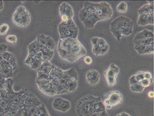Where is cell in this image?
I'll return each instance as SVG.
<instances>
[{"mask_svg": "<svg viewBox=\"0 0 154 116\" xmlns=\"http://www.w3.org/2000/svg\"><path fill=\"white\" fill-rule=\"evenodd\" d=\"M35 83L39 91L53 97L75 91L78 84V75L73 68L63 70L50 62L37 70Z\"/></svg>", "mask_w": 154, "mask_h": 116, "instance_id": "1", "label": "cell"}, {"mask_svg": "<svg viewBox=\"0 0 154 116\" xmlns=\"http://www.w3.org/2000/svg\"><path fill=\"white\" fill-rule=\"evenodd\" d=\"M13 84L10 78L0 88V116H32L43 103L26 88L14 91Z\"/></svg>", "mask_w": 154, "mask_h": 116, "instance_id": "2", "label": "cell"}, {"mask_svg": "<svg viewBox=\"0 0 154 116\" xmlns=\"http://www.w3.org/2000/svg\"><path fill=\"white\" fill-rule=\"evenodd\" d=\"M54 39L44 34L38 35L28 47V54L24 63L32 69L37 70L53 58L55 48Z\"/></svg>", "mask_w": 154, "mask_h": 116, "instance_id": "3", "label": "cell"}, {"mask_svg": "<svg viewBox=\"0 0 154 116\" xmlns=\"http://www.w3.org/2000/svg\"><path fill=\"white\" fill-rule=\"evenodd\" d=\"M113 14L112 7L106 2L94 3L87 1L79 12V17L86 29H91L98 21L110 18Z\"/></svg>", "mask_w": 154, "mask_h": 116, "instance_id": "4", "label": "cell"}, {"mask_svg": "<svg viewBox=\"0 0 154 116\" xmlns=\"http://www.w3.org/2000/svg\"><path fill=\"white\" fill-rule=\"evenodd\" d=\"M61 59L70 63H74L86 53V50L77 38L60 39L57 47Z\"/></svg>", "mask_w": 154, "mask_h": 116, "instance_id": "5", "label": "cell"}, {"mask_svg": "<svg viewBox=\"0 0 154 116\" xmlns=\"http://www.w3.org/2000/svg\"><path fill=\"white\" fill-rule=\"evenodd\" d=\"M75 108L77 116H108L100 98L92 95L80 98L76 102Z\"/></svg>", "mask_w": 154, "mask_h": 116, "instance_id": "6", "label": "cell"}, {"mask_svg": "<svg viewBox=\"0 0 154 116\" xmlns=\"http://www.w3.org/2000/svg\"><path fill=\"white\" fill-rule=\"evenodd\" d=\"M7 48L5 44H0V88L7 79L12 78L18 70L17 58Z\"/></svg>", "mask_w": 154, "mask_h": 116, "instance_id": "7", "label": "cell"}, {"mask_svg": "<svg viewBox=\"0 0 154 116\" xmlns=\"http://www.w3.org/2000/svg\"><path fill=\"white\" fill-rule=\"evenodd\" d=\"M134 23L129 18L120 16L110 23V30L117 41H120L122 35L128 36L133 32Z\"/></svg>", "mask_w": 154, "mask_h": 116, "instance_id": "8", "label": "cell"}, {"mask_svg": "<svg viewBox=\"0 0 154 116\" xmlns=\"http://www.w3.org/2000/svg\"><path fill=\"white\" fill-rule=\"evenodd\" d=\"M12 20L17 26L22 28L26 27L30 23L31 15L25 7L20 5L16 8L14 13Z\"/></svg>", "mask_w": 154, "mask_h": 116, "instance_id": "9", "label": "cell"}, {"mask_svg": "<svg viewBox=\"0 0 154 116\" xmlns=\"http://www.w3.org/2000/svg\"><path fill=\"white\" fill-rule=\"evenodd\" d=\"M58 30L60 39L67 38H77L78 28L73 19L66 23L60 22L58 25Z\"/></svg>", "mask_w": 154, "mask_h": 116, "instance_id": "10", "label": "cell"}, {"mask_svg": "<svg viewBox=\"0 0 154 116\" xmlns=\"http://www.w3.org/2000/svg\"><path fill=\"white\" fill-rule=\"evenodd\" d=\"M91 41L92 46V51L95 56L104 55L108 51L109 46L104 39L94 37L91 39Z\"/></svg>", "mask_w": 154, "mask_h": 116, "instance_id": "11", "label": "cell"}, {"mask_svg": "<svg viewBox=\"0 0 154 116\" xmlns=\"http://www.w3.org/2000/svg\"><path fill=\"white\" fill-rule=\"evenodd\" d=\"M122 102V95L118 90L109 92L107 97L103 101L106 109H110L112 107L116 106Z\"/></svg>", "mask_w": 154, "mask_h": 116, "instance_id": "12", "label": "cell"}, {"mask_svg": "<svg viewBox=\"0 0 154 116\" xmlns=\"http://www.w3.org/2000/svg\"><path fill=\"white\" fill-rule=\"evenodd\" d=\"M119 72V68L114 63L110 64L108 68L104 72V76L109 87H112L116 85Z\"/></svg>", "mask_w": 154, "mask_h": 116, "instance_id": "13", "label": "cell"}, {"mask_svg": "<svg viewBox=\"0 0 154 116\" xmlns=\"http://www.w3.org/2000/svg\"><path fill=\"white\" fill-rule=\"evenodd\" d=\"M59 13L61 22L65 23L73 19L74 11L71 6L65 2L62 3L59 7Z\"/></svg>", "mask_w": 154, "mask_h": 116, "instance_id": "14", "label": "cell"}, {"mask_svg": "<svg viewBox=\"0 0 154 116\" xmlns=\"http://www.w3.org/2000/svg\"><path fill=\"white\" fill-rule=\"evenodd\" d=\"M54 109L61 112H66L70 109L71 105L68 100L60 97L55 98L52 103Z\"/></svg>", "mask_w": 154, "mask_h": 116, "instance_id": "15", "label": "cell"}, {"mask_svg": "<svg viewBox=\"0 0 154 116\" xmlns=\"http://www.w3.org/2000/svg\"><path fill=\"white\" fill-rule=\"evenodd\" d=\"M86 81L88 84L92 86H95L99 82L100 76L96 70L91 69L88 70L85 75Z\"/></svg>", "mask_w": 154, "mask_h": 116, "instance_id": "16", "label": "cell"}, {"mask_svg": "<svg viewBox=\"0 0 154 116\" xmlns=\"http://www.w3.org/2000/svg\"><path fill=\"white\" fill-rule=\"evenodd\" d=\"M154 13L139 15L137 24L140 26L154 24Z\"/></svg>", "mask_w": 154, "mask_h": 116, "instance_id": "17", "label": "cell"}, {"mask_svg": "<svg viewBox=\"0 0 154 116\" xmlns=\"http://www.w3.org/2000/svg\"><path fill=\"white\" fill-rule=\"evenodd\" d=\"M134 48L139 55L153 53H154V43L148 45L134 46Z\"/></svg>", "mask_w": 154, "mask_h": 116, "instance_id": "18", "label": "cell"}, {"mask_svg": "<svg viewBox=\"0 0 154 116\" xmlns=\"http://www.w3.org/2000/svg\"><path fill=\"white\" fill-rule=\"evenodd\" d=\"M154 37V33L151 30L144 29L137 33L134 36L133 41Z\"/></svg>", "mask_w": 154, "mask_h": 116, "instance_id": "19", "label": "cell"}, {"mask_svg": "<svg viewBox=\"0 0 154 116\" xmlns=\"http://www.w3.org/2000/svg\"><path fill=\"white\" fill-rule=\"evenodd\" d=\"M138 12L139 15L154 13V5L145 4L138 10Z\"/></svg>", "mask_w": 154, "mask_h": 116, "instance_id": "20", "label": "cell"}, {"mask_svg": "<svg viewBox=\"0 0 154 116\" xmlns=\"http://www.w3.org/2000/svg\"><path fill=\"white\" fill-rule=\"evenodd\" d=\"M32 116H51L45 106L43 104Z\"/></svg>", "mask_w": 154, "mask_h": 116, "instance_id": "21", "label": "cell"}, {"mask_svg": "<svg viewBox=\"0 0 154 116\" xmlns=\"http://www.w3.org/2000/svg\"><path fill=\"white\" fill-rule=\"evenodd\" d=\"M154 43V37L134 41V46L148 45Z\"/></svg>", "mask_w": 154, "mask_h": 116, "instance_id": "22", "label": "cell"}, {"mask_svg": "<svg viewBox=\"0 0 154 116\" xmlns=\"http://www.w3.org/2000/svg\"><path fill=\"white\" fill-rule=\"evenodd\" d=\"M145 88L140 84L138 83L130 85V90L134 93H142L143 91Z\"/></svg>", "mask_w": 154, "mask_h": 116, "instance_id": "23", "label": "cell"}, {"mask_svg": "<svg viewBox=\"0 0 154 116\" xmlns=\"http://www.w3.org/2000/svg\"><path fill=\"white\" fill-rule=\"evenodd\" d=\"M117 11L119 12L124 13L126 12L128 10L127 4L124 2L119 3L116 7Z\"/></svg>", "mask_w": 154, "mask_h": 116, "instance_id": "24", "label": "cell"}, {"mask_svg": "<svg viewBox=\"0 0 154 116\" xmlns=\"http://www.w3.org/2000/svg\"><path fill=\"white\" fill-rule=\"evenodd\" d=\"M10 29L9 25L6 23H4L0 26V35H6Z\"/></svg>", "mask_w": 154, "mask_h": 116, "instance_id": "25", "label": "cell"}, {"mask_svg": "<svg viewBox=\"0 0 154 116\" xmlns=\"http://www.w3.org/2000/svg\"><path fill=\"white\" fill-rule=\"evenodd\" d=\"M6 40L8 43L12 44H16L17 41V36L14 35H9L6 38Z\"/></svg>", "mask_w": 154, "mask_h": 116, "instance_id": "26", "label": "cell"}, {"mask_svg": "<svg viewBox=\"0 0 154 116\" xmlns=\"http://www.w3.org/2000/svg\"><path fill=\"white\" fill-rule=\"evenodd\" d=\"M83 60L84 63L87 65H91L93 61L92 58L89 56H85Z\"/></svg>", "mask_w": 154, "mask_h": 116, "instance_id": "27", "label": "cell"}, {"mask_svg": "<svg viewBox=\"0 0 154 116\" xmlns=\"http://www.w3.org/2000/svg\"><path fill=\"white\" fill-rule=\"evenodd\" d=\"M116 116H131L129 114L125 112H123L117 114Z\"/></svg>", "mask_w": 154, "mask_h": 116, "instance_id": "28", "label": "cell"}, {"mask_svg": "<svg viewBox=\"0 0 154 116\" xmlns=\"http://www.w3.org/2000/svg\"><path fill=\"white\" fill-rule=\"evenodd\" d=\"M148 96L150 98H153L154 96V92L152 91H149L147 94Z\"/></svg>", "mask_w": 154, "mask_h": 116, "instance_id": "29", "label": "cell"}, {"mask_svg": "<svg viewBox=\"0 0 154 116\" xmlns=\"http://www.w3.org/2000/svg\"><path fill=\"white\" fill-rule=\"evenodd\" d=\"M4 7L3 2L2 1L0 0V11H2Z\"/></svg>", "mask_w": 154, "mask_h": 116, "instance_id": "30", "label": "cell"}, {"mask_svg": "<svg viewBox=\"0 0 154 116\" xmlns=\"http://www.w3.org/2000/svg\"><path fill=\"white\" fill-rule=\"evenodd\" d=\"M149 4L152 5H154V1H148Z\"/></svg>", "mask_w": 154, "mask_h": 116, "instance_id": "31", "label": "cell"}]
</instances>
